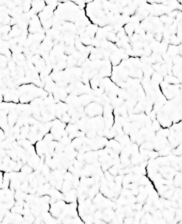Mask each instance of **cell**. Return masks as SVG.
Returning <instances> with one entry per match:
<instances>
[{"instance_id":"3","label":"cell","mask_w":182,"mask_h":224,"mask_svg":"<svg viewBox=\"0 0 182 224\" xmlns=\"http://www.w3.org/2000/svg\"><path fill=\"white\" fill-rule=\"evenodd\" d=\"M169 53L170 55H174L177 54L178 52L180 51V48H179L175 45H171L168 48Z\"/></svg>"},{"instance_id":"7","label":"cell","mask_w":182,"mask_h":224,"mask_svg":"<svg viewBox=\"0 0 182 224\" xmlns=\"http://www.w3.org/2000/svg\"><path fill=\"white\" fill-rule=\"evenodd\" d=\"M155 38L157 41H161L162 39V35L161 33H157L156 34Z\"/></svg>"},{"instance_id":"2","label":"cell","mask_w":182,"mask_h":224,"mask_svg":"<svg viewBox=\"0 0 182 224\" xmlns=\"http://www.w3.org/2000/svg\"><path fill=\"white\" fill-rule=\"evenodd\" d=\"M41 24L39 17H34L30 21L29 27V32L31 33L37 32L39 29Z\"/></svg>"},{"instance_id":"6","label":"cell","mask_w":182,"mask_h":224,"mask_svg":"<svg viewBox=\"0 0 182 224\" xmlns=\"http://www.w3.org/2000/svg\"><path fill=\"white\" fill-rule=\"evenodd\" d=\"M182 146H179L175 149L174 150V154L176 155H180L182 154Z\"/></svg>"},{"instance_id":"4","label":"cell","mask_w":182,"mask_h":224,"mask_svg":"<svg viewBox=\"0 0 182 224\" xmlns=\"http://www.w3.org/2000/svg\"><path fill=\"white\" fill-rule=\"evenodd\" d=\"M170 42H171L172 45H178L180 43V39L176 36L173 35L170 37Z\"/></svg>"},{"instance_id":"1","label":"cell","mask_w":182,"mask_h":224,"mask_svg":"<svg viewBox=\"0 0 182 224\" xmlns=\"http://www.w3.org/2000/svg\"><path fill=\"white\" fill-rule=\"evenodd\" d=\"M85 111L90 117H95L102 114L103 108L102 106L96 103L89 104L85 108Z\"/></svg>"},{"instance_id":"5","label":"cell","mask_w":182,"mask_h":224,"mask_svg":"<svg viewBox=\"0 0 182 224\" xmlns=\"http://www.w3.org/2000/svg\"><path fill=\"white\" fill-rule=\"evenodd\" d=\"M166 79L168 82H169L170 83H173V84L177 83L178 81V79L175 76H168Z\"/></svg>"}]
</instances>
